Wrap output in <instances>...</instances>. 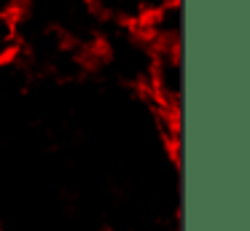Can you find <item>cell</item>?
<instances>
[{"label": "cell", "mask_w": 250, "mask_h": 231, "mask_svg": "<svg viewBox=\"0 0 250 231\" xmlns=\"http://www.w3.org/2000/svg\"><path fill=\"white\" fill-rule=\"evenodd\" d=\"M89 3H92L94 8L100 11V14H105V16H116V14H119L121 0H89Z\"/></svg>", "instance_id": "cell-1"}, {"label": "cell", "mask_w": 250, "mask_h": 231, "mask_svg": "<svg viewBox=\"0 0 250 231\" xmlns=\"http://www.w3.org/2000/svg\"><path fill=\"white\" fill-rule=\"evenodd\" d=\"M169 3H178V0H140L143 16H146V14H153V11L164 8V5H169Z\"/></svg>", "instance_id": "cell-2"}]
</instances>
